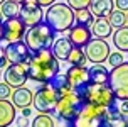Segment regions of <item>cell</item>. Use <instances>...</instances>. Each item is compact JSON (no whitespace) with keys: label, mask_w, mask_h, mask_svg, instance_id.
<instances>
[{"label":"cell","mask_w":128,"mask_h":127,"mask_svg":"<svg viewBox=\"0 0 128 127\" xmlns=\"http://www.w3.org/2000/svg\"><path fill=\"white\" fill-rule=\"evenodd\" d=\"M59 59L52 54L51 48L49 49H40L32 53L30 61L27 63V71H29V80L36 83H49L52 78L59 75Z\"/></svg>","instance_id":"1"},{"label":"cell","mask_w":128,"mask_h":127,"mask_svg":"<svg viewBox=\"0 0 128 127\" xmlns=\"http://www.w3.org/2000/svg\"><path fill=\"white\" fill-rule=\"evenodd\" d=\"M72 92H76V95L81 98L83 103H93L98 107L111 108L116 105V97L108 87V83L104 85H96V83H86L79 88H74Z\"/></svg>","instance_id":"2"},{"label":"cell","mask_w":128,"mask_h":127,"mask_svg":"<svg viewBox=\"0 0 128 127\" xmlns=\"http://www.w3.org/2000/svg\"><path fill=\"white\" fill-rule=\"evenodd\" d=\"M56 34L58 32L52 29L47 22H40L29 27L24 34V43L27 44V48L36 53L40 49H49L52 48L54 41H56Z\"/></svg>","instance_id":"3"},{"label":"cell","mask_w":128,"mask_h":127,"mask_svg":"<svg viewBox=\"0 0 128 127\" xmlns=\"http://www.w3.org/2000/svg\"><path fill=\"white\" fill-rule=\"evenodd\" d=\"M108 122V108L93 103H83L79 112L66 127H104Z\"/></svg>","instance_id":"4"},{"label":"cell","mask_w":128,"mask_h":127,"mask_svg":"<svg viewBox=\"0 0 128 127\" xmlns=\"http://www.w3.org/2000/svg\"><path fill=\"white\" fill-rule=\"evenodd\" d=\"M46 22L51 25L56 32H66L74 25V10L64 2H56L51 7H47L44 15Z\"/></svg>","instance_id":"5"},{"label":"cell","mask_w":128,"mask_h":127,"mask_svg":"<svg viewBox=\"0 0 128 127\" xmlns=\"http://www.w3.org/2000/svg\"><path fill=\"white\" fill-rule=\"evenodd\" d=\"M59 100V93L58 90L52 87V83H42L37 88V92L34 93V100L32 105L37 110L39 114H51L54 115L56 112V105Z\"/></svg>","instance_id":"6"},{"label":"cell","mask_w":128,"mask_h":127,"mask_svg":"<svg viewBox=\"0 0 128 127\" xmlns=\"http://www.w3.org/2000/svg\"><path fill=\"white\" fill-rule=\"evenodd\" d=\"M108 87L115 93L116 100H128V63H122L116 68H111Z\"/></svg>","instance_id":"7"},{"label":"cell","mask_w":128,"mask_h":127,"mask_svg":"<svg viewBox=\"0 0 128 127\" xmlns=\"http://www.w3.org/2000/svg\"><path fill=\"white\" fill-rule=\"evenodd\" d=\"M81 107H83L81 98L76 95V92H71V93H66V95L59 97L54 115L68 124V122H71L74 117H76V114L79 112Z\"/></svg>","instance_id":"8"},{"label":"cell","mask_w":128,"mask_h":127,"mask_svg":"<svg viewBox=\"0 0 128 127\" xmlns=\"http://www.w3.org/2000/svg\"><path fill=\"white\" fill-rule=\"evenodd\" d=\"M110 44L106 43V39H96L93 37L88 43V46L84 48V54L88 58V61L93 64H101L104 63L110 56Z\"/></svg>","instance_id":"9"},{"label":"cell","mask_w":128,"mask_h":127,"mask_svg":"<svg viewBox=\"0 0 128 127\" xmlns=\"http://www.w3.org/2000/svg\"><path fill=\"white\" fill-rule=\"evenodd\" d=\"M19 19L26 25H29V27H32V25H36V24H40L42 19H44L42 7L39 5L36 0H26V2L20 5Z\"/></svg>","instance_id":"10"},{"label":"cell","mask_w":128,"mask_h":127,"mask_svg":"<svg viewBox=\"0 0 128 127\" xmlns=\"http://www.w3.org/2000/svg\"><path fill=\"white\" fill-rule=\"evenodd\" d=\"M5 53H7V58H8L10 64H27L32 56V51L27 48V44L24 41L8 43L5 46Z\"/></svg>","instance_id":"11"},{"label":"cell","mask_w":128,"mask_h":127,"mask_svg":"<svg viewBox=\"0 0 128 127\" xmlns=\"http://www.w3.org/2000/svg\"><path fill=\"white\" fill-rule=\"evenodd\" d=\"M27 80H29L27 64H10V66L5 68L4 81H5L7 85H10L12 88H20V87H24Z\"/></svg>","instance_id":"12"},{"label":"cell","mask_w":128,"mask_h":127,"mask_svg":"<svg viewBox=\"0 0 128 127\" xmlns=\"http://www.w3.org/2000/svg\"><path fill=\"white\" fill-rule=\"evenodd\" d=\"M2 27H4V41H7V43H17V41H22L27 25L19 17H12V19L4 20Z\"/></svg>","instance_id":"13"},{"label":"cell","mask_w":128,"mask_h":127,"mask_svg":"<svg viewBox=\"0 0 128 127\" xmlns=\"http://www.w3.org/2000/svg\"><path fill=\"white\" fill-rule=\"evenodd\" d=\"M68 39L71 41V44L74 48H86L88 43L93 39V34H91V27L84 24H78L74 22V25L69 29V34H68Z\"/></svg>","instance_id":"14"},{"label":"cell","mask_w":128,"mask_h":127,"mask_svg":"<svg viewBox=\"0 0 128 127\" xmlns=\"http://www.w3.org/2000/svg\"><path fill=\"white\" fill-rule=\"evenodd\" d=\"M66 76H68L69 83L72 85V90L90 83V76H88V68L86 66H71L69 70L66 71Z\"/></svg>","instance_id":"15"},{"label":"cell","mask_w":128,"mask_h":127,"mask_svg":"<svg viewBox=\"0 0 128 127\" xmlns=\"http://www.w3.org/2000/svg\"><path fill=\"white\" fill-rule=\"evenodd\" d=\"M32 100H34V93L32 90L26 88V87H20V88H15L12 92V103L15 108H27L32 105Z\"/></svg>","instance_id":"16"},{"label":"cell","mask_w":128,"mask_h":127,"mask_svg":"<svg viewBox=\"0 0 128 127\" xmlns=\"http://www.w3.org/2000/svg\"><path fill=\"white\" fill-rule=\"evenodd\" d=\"M91 34L96 39H106L113 34V27L108 22V17H98L91 25Z\"/></svg>","instance_id":"17"},{"label":"cell","mask_w":128,"mask_h":127,"mask_svg":"<svg viewBox=\"0 0 128 127\" xmlns=\"http://www.w3.org/2000/svg\"><path fill=\"white\" fill-rule=\"evenodd\" d=\"M72 48H74V46L71 44V41L68 37H59V39L54 41L51 51H52V54L58 58V59H61V61H68V56H69V53H71Z\"/></svg>","instance_id":"18"},{"label":"cell","mask_w":128,"mask_h":127,"mask_svg":"<svg viewBox=\"0 0 128 127\" xmlns=\"http://www.w3.org/2000/svg\"><path fill=\"white\" fill-rule=\"evenodd\" d=\"M113 5H115L113 0H91L90 10L96 19L98 17H108L113 12Z\"/></svg>","instance_id":"19"},{"label":"cell","mask_w":128,"mask_h":127,"mask_svg":"<svg viewBox=\"0 0 128 127\" xmlns=\"http://www.w3.org/2000/svg\"><path fill=\"white\" fill-rule=\"evenodd\" d=\"M15 120V107L10 100H0V127H8Z\"/></svg>","instance_id":"20"},{"label":"cell","mask_w":128,"mask_h":127,"mask_svg":"<svg viewBox=\"0 0 128 127\" xmlns=\"http://www.w3.org/2000/svg\"><path fill=\"white\" fill-rule=\"evenodd\" d=\"M88 76H90V83L104 85V83H108L110 71L103 64H93L91 68H88Z\"/></svg>","instance_id":"21"},{"label":"cell","mask_w":128,"mask_h":127,"mask_svg":"<svg viewBox=\"0 0 128 127\" xmlns=\"http://www.w3.org/2000/svg\"><path fill=\"white\" fill-rule=\"evenodd\" d=\"M104 127H128V119L126 115L122 114L118 107H111L108 108V122Z\"/></svg>","instance_id":"22"},{"label":"cell","mask_w":128,"mask_h":127,"mask_svg":"<svg viewBox=\"0 0 128 127\" xmlns=\"http://www.w3.org/2000/svg\"><path fill=\"white\" fill-rule=\"evenodd\" d=\"M111 37H113V44H115L116 49L128 53V25L116 29V31L111 34Z\"/></svg>","instance_id":"23"},{"label":"cell","mask_w":128,"mask_h":127,"mask_svg":"<svg viewBox=\"0 0 128 127\" xmlns=\"http://www.w3.org/2000/svg\"><path fill=\"white\" fill-rule=\"evenodd\" d=\"M51 83H52V87L58 90L59 97H62V95H66V93H71V92H72V85L69 83V80H68L66 73H64V75H61V73H59L56 78H52Z\"/></svg>","instance_id":"24"},{"label":"cell","mask_w":128,"mask_h":127,"mask_svg":"<svg viewBox=\"0 0 128 127\" xmlns=\"http://www.w3.org/2000/svg\"><path fill=\"white\" fill-rule=\"evenodd\" d=\"M0 10H2V15L5 19H12V17H19L20 12V4L14 2V0H5L2 5H0Z\"/></svg>","instance_id":"25"},{"label":"cell","mask_w":128,"mask_h":127,"mask_svg":"<svg viewBox=\"0 0 128 127\" xmlns=\"http://www.w3.org/2000/svg\"><path fill=\"white\" fill-rule=\"evenodd\" d=\"M88 61V58L84 54V49L81 48H72L69 53V56H68V63L72 64V66H84Z\"/></svg>","instance_id":"26"},{"label":"cell","mask_w":128,"mask_h":127,"mask_svg":"<svg viewBox=\"0 0 128 127\" xmlns=\"http://www.w3.org/2000/svg\"><path fill=\"white\" fill-rule=\"evenodd\" d=\"M74 19H76L78 24H84L88 25V27H91V25L94 24V15L91 14L90 9H81V10H76L74 12Z\"/></svg>","instance_id":"27"},{"label":"cell","mask_w":128,"mask_h":127,"mask_svg":"<svg viewBox=\"0 0 128 127\" xmlns=\"http://www.w3.org/2000/svg\"><path fill=\"white\" fill-rule=\"evenodd\" d=\"M108 22L111 24V27H125L126 25V14L122 12V10H113V12L108 15Z\"/></svg>","instance_id":"28"},{"label":"cell","mask_w":128,"mask_h":127,"mask_svg":"<svg viewBox=\"0 0 128 127\" xmlns=\"http://www.w3.org/2000/svg\"><path fill=\"white\" fill-rule=\"evenodd\" d=\"M32 127H54V119L51 114H37L32 120Z\"/></svg>","instance_id":"29"},{"label":"cell","mask_w":128,"mask_h":127,"mask_svg":"<svg viewBox=\"0 0 128 127\" xmlns=\"http://www.w3.org/2000/svg\"><path fill=\"white\" fill-rule=\"evenodd\" d=\"M108 64H111V68H116V66H120L122 63H125V59H123V53L122 51H113V53H110L108 56Z\"/></svg>","instance_id":"30"},{"label":"cell","mask_w":128,"mask_h":127,"mask_svg":"<svg viewBox=\"0 0 128 127\" xmlns=\"http://www.w3.org/2000/svg\"><path fill=\"white\" fill-rule=\"evenodd\" d=\"M68 5L76 12V10H81V9H90L91 0H68Z\"/></svg>","instance_id":"31"},{"label":"cell","mask_w":128,"mask_h":127,"mask_svg":"<svg viewBox=\"0 0 128 127\" xmlns=\"http://www.w3.org/2000/svg\"><path fill=\"white\" fill-rule=\"evenodd\" d=\"M12 87L10 85H7L5 81L0 83V100H8V97L12 95Z\"/></svg>","instance_id":"32"},{"label":"cell","mask_w":128,"mask_h":127,"mask_svg":"<svg viewBox=\"0 0 128 127\" xmlns=\"http://www.w3.org/2000/svg\"><path fill=\"white\" fill-rule=\"evenodd\" d=\"M7 64H8V58H7L5 48L0 46V68H7Z\"/></svg>","instance_id":"33"},{"label":"cell","mask_w":128,"mask_h":127,"mask_svg":"<svg viewBox=\"0 0 128 127\" xmlns=\"http://www.w3.org/2000/svg\"><path fill=\"white\" fill-rule=\"evenodd\" d=\"M116 10H122V12H126L128 10V0H115Z\"/></svg>","instance_id":"34"},{"label":"cell","mask_w":128,"mask_h":127,"mask_svg":"<svg viewBox=\"0 0 128 127\" xmlns=\"http://www.w3.org/2000/svg\"><path fill=\"white\" fill-rule=\"evenodd\" d=\"M116 107H118V110L122 114H125V115L128 114V100H120V103L116 102Z\"/></svg>","instance_id":"35"},{"label":"cell","mask_w":128,"mask_h":127,"mask_svg":"<svg viewBox=\"0 0 128 127\" xmlns=\"http://www.w3.org/2000/svg\"><path fill=\"white\" fill-rule=\"evenodd\" d=\"M36 2H37L40 7H51L52 4H56L58 0H36Z\"/></svg>","instance_id":"36"},{"label":"cell","mask_w":128,"mask_h":127,"mask_svg":"<svg viewBox=\"0 0 128 127\" xmlns=\"http://www.w3.org/2000/svg\"><path fill=\"white\" fill-rule=\"evenodd\" d=\"M30 114H32V108L30 107L22 108V115H24V117H30Z\"/></svg>","instance_id":"37"},{"label":"cell","mask_w":128,"mask_h":127,"mask_svg":"<svg viewBox=\"0 0 128 127\" xmlns=\"http://www.w3.org/2000/svg\"><path fill=\"white\" fill-rule=\"evenodd\" d=\"M19 125L20 127H26L27 125V119H24V117H22V119H19Z\"/></svg>","instance_id":"38"},{"label":"cell","mask_w":128,"mask_h":127,"mask_svg":"<svg viewBox=\"0 0 128 127\" xmlns=\"http://www.w3.org/2000/svg\"><path fill=\"white\" fill-rule=\"evenodd\" d=\"M4 41V27H2V24H0V43Z\"/></svg>","instance_id":"39"},{"label":"cell","mask_w":128,"mask_h":127,"mask_svg":"<svg viewBox=\"0 0 128 127\" xmlns=\"http://www.w3.org/2000/svg\"><path fill=\"white\" fill-rule=\"evenodd\" d=\"M4 19H5V17L2 15V10H0V24H4Z\"/></svg>","instance_id":"40"},{"label":"cell","mask_w":128,"mask_h":127,"mask_svg":"<svg viewBox=\"0 0 128 127\" xmlns=\"http://www.w3.org/2000/svg\"><path fill=\"white\" fill-rule=\"evenodd\" d=\"M14 2H17V4H20V5H22V4H24L26 0H14Z\"/></svg>","instance_id":"41"},{"label":"cell","mask_w":128,"mask_h":127,"mask_svg":"<svg viewBox=\"0 0 128 127\" xmlns=\"http://www.w3.org/2000/svg\"><path fill=\"white\" fill-rule=\"evenodd\" d=\"M4 2H5V0H0V5H2V4H4Z\"/></svg>","instance_id":"42"},{"label":"cell","mask_w":128,"mask_h":127,"mask_svg":"<svg viewBox=\"0 0 128 127\" xmlns=\"http://www.w3.org/2000/svg\"><path fill=\"white\" fill-rule=\"evenodd\" d=\"M126 25H128V14H126Z\"/></svg>","instance_id":"43"},{"label":"cell","mask_w":128,"mask_h":127,"mask_svg":"<svg viewBox=\"0 0 128 127\" xmlns=\"http://www.w3.org/2000/svg\"><path fill=\"white\" fill-rule=\"evenodd\" d=\"M17 127H20V125H17Z\"/></svg>","instance_id":"44"}]
</instances>
